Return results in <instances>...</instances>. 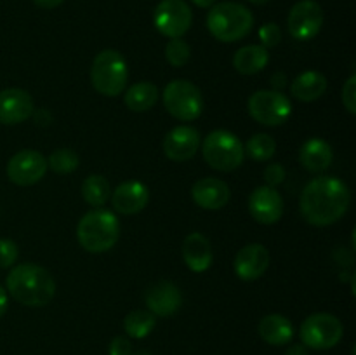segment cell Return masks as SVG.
Masks as SVG:
<instances>
[{"instance_id": "1", "label": "cell", "mask_w": 356, "mask_h": 355, "mask_svg": "<svg viewBox=\"0 0 356 355\" xmlns=\"http://www.w3.org/2000/svg\"><path fill=\"white\" fill-rule=\"evenodd\" d=\"M350 202V188L344 181L336 176H320L305 187L299 209L309 225L329 226L346 214Z\"/></svg>"}, {"instance_id": "2", "label": "cell", "mask_w": 356, "mask_h": 355, "mask_svg": "<svg viewBox=\"0 0 356 355\" xmlns=\"http://www.w3.org/2000/svg\"><path fill=\"white\" fill-rule=\"evenodd\" d=\"M7 291L24 306H45L56 294V282L51 271L33 263L17 265L7 275Z\"/></svg>"}, {"instance_id": "3", "label": "cell", "mask_w": 356, "mask_h": 355, "mask_svg": "<svg viewBox=\"0 0 356 355\" xmlns=\"http://www.w3.org/2000/svg\"><path fill=\"white\" fill-rule=\"evenodd\" d=\"M120 237L117 216L104 209H94L83 214L76 226V239L87 253H106Z\"/></svg>"}, {"instance_id": "4", "label": "cell", "mask_w": 356, "mask_h": 355, "mask_svg": "<svg viewBox=\"0 0 356 355\" xmlns=\"http://www.w3.org/2000/svg\"><path fill=\"white\" fill-rule=\"evenodd\" d=\"M254 16L245 6L238 2L214 3L207 14V28L218 40L238 42L250 33Z\"/></svg>"}, {"instance_id": "5", "label": "cell", "mask_w": 356, "mask_h": 355, "mask_svg": "<svg viewBox=\"0 0 356 355\" xmlns=\"http://www.w3.org/2000/svg\"><path fill=\"white\" fill-rule=\"evenodd\" d=\"M129 79L127 63L115 49H104L94 58L90 66V82L94 89L108 97H115L125 89Z\"/></svg>"}, {"instance_id": "6", "label": "cell", "mask_w": 356, "mask_h": 355, "mask_svg": "<svg viewBox=\"0 0 356 355\" xmlns=\"http://www.w3.org/2000/svg\"><path fill=\"white\" fill-rule=\"evenodd\" d=\"M202 146V155L205 162L216 171L221 173H232L242 166L245 159V148L243 143L236 138L233 132L219 129L205 136Z\"/></svg>"}, {"instance_id": "7", "label": "cell", "mask_w": 356, "mask_h": 355, "mask_svg": "<svg viewBox=\"0 0 356 355\" xmlns=\"http://www.w3.org/2000/svg\"><path fill=\"white\" fill-rule=\"evenodd\" d=\"M163 106L177 120L191 122L204 110V97L200 89L188 80H172L162 94Z\"/></svg>"}, {"instance_id": "8", "label": "cell", "mask_w": 356, "mask_h": 355, "mask_svg": "<svg viewBox=\"0 0 356 355\" xmlns=\"http://www.w3.org/2000/svg\"><path fill=\"white\" fill-rule=\"evenodd\" d=\"M343 322L332 313H313L302 322L301 341L306 348L329 350L343 340Z\"/></svg>"}, {"instance_id": "9", "label": "cell", "mask_w": 356, "mask_h": 355, "mask_svg": "<svg viewBox=\"0 0 356 355\" xmlns=\"http://www.w3.org/2000/svg\"><path fill=\"white\" fill-rule=\"evenodd\" d=\"M291 100L280 90H257L249 97V113L263 125H282L291 117Z\"/></svg>"}, {"instance_id": "10", "label": "cell", "mask_w": 356, "mask_h": 355, "mask_svg": "<svg viewBox=\"0 0 356 355\" xmlns=\"http://www.w3.org/2000/svg\"><path fill=\"white\" fill-rule=\"evenodd\" d=\"M155 28L169 38H181L193 23V13L184 0H162L153 13Z\"/></svg>"}, {"instance_id": "11", "label": "cell", "mask_w": 356, "mask_h": 355, "mask_svg": "<svg viewBox=\"0 0 356 355\" xmlns=\"http://www.w3.org/2000/svg\"><path fill=\"white\" fill-rule=\"evenodd\" d=\"M323 24V9L315 0H299L292 6L287 17L289 33L296 40H312Z\"/></svg>"}, {"instance_id": "12", "label": "cell", "mask_w": 356, "mask_h": 355, "mask_svg": "<svg viewBox=\"0 0 356 355\" xmlns=\"http://www.w3.org/2000/svg\"><path fill=\"white\" fill-rule=\"evenodd\" d=\"M47 159L35 150H21L7 164V178L17 187H31L47 173Z\"/></svg>"}, {"instance_id": "13", "label": "cell", "mask_w": 356, "mask_h": 355, "mask_svg": "<svg viewBox=\"0 0 356 355\" xmlns=\"http://www.w3.org/2000/svg\"><path fill=\"white\" fill-rule=\"evenodd\" d=\"M200 132L191 125H179L163 138V152L174 162H186L200 150Z\"/></svg>"}, {"instance_id": "14", "label": "cell", "mask_w": 356, "mask_h": 355, "mask_svg": "<svg viewBox=\"0 0 356 355\" xmlns=\"http://www.w3.org/2000/svg\"><path fill=\"white\" fill-rule=\"evenodd\" d=\"M249 211L256 221L263 225H273L280 221L284 216V198L275 188L271 187H257L250 194Z\"/></svg>"}, {"instance_id": "15", "label": "cell", "mask_w": 356, "mask_h": 355, "mask_svg": "<svg viewBox=\"0 0 356 355\" xmlns=\"http://www.w3.org/2000/svg\"><path fill=\"white\" fill-rule=\"evenodd\" d=\"M33 100L24 89L10 87L0 90V124H21L33 115Z\"/></svg>"}, {"instance_id": "16", "label": "cell", "mask_w": 356, "mask_h": 355, "mask_svg": "<svg viewBox=\"0 0 356 355\" xmlns=\"http://www.w3.org/2000/svg\"><path fill=\"white\" fill-rule=\"evenodd\" d=\"M270 267V253L263 244H249L236 253L233 268L238 278L250 282L263 277Z\"/></svg>"}, {"instance_id": "17", "label": "cell", "mask_w": 356, "mask_h": 355, "mask_svg": "<svg viewBox=\"0 0 356 355\" xmlns=\"http://www.w3.org/2000/svg\"><path fill=\"white\" fill-rule=\"evenodd\" d=\"M146 306L155 317H172L183 305V296L176 284L160 281L148 289L145 296Z\"/></svg>"}, {"instance_id": "18", "label": "cell", "mask_w": 356, "mask_h": 355, "mask_svg": "<svg viewBox=\"0 0 356 355\" xmlns=\"http://www.w3.org/2000/svg\"><path fill=\"white\" fill-rule=\"evenodd\" d=\"M148 187L139 181H125V183L118 184L111 195V204H113L115 211L125 216L143 211L148 205Z\"/></svg>"}, {"instance_id": "19", "label": "cell", "mask_w": 356, "mask_h": 355, "mask_svg": "<svg viewBox=\"0 0 356 355\" xmlns=\"http://www.w3.org/2000/svg\"><path fill=\"white\" fill-rule=\"evenodd\" d=\"M191 197L198 207L218 211L229 202V187L218 178H204L193 184Z\"/></svg>"}, {"instance_id": "20", "label": "cell", "mask_w": 356, "mask_h": 355, "mask_svg": "<svg viewBox=\"0 0 356 355\" xmlns=\"http://www.w3.org/2000/svg\"><path fill=\"white\" fill-rule=\"evenodd\" d=\"M183 258L186 267L197 274L209 270L214 260V253L207 237L202 233H190L183 242Z\"/></svg>"}, {"instance_id": "21", "label": "cell", "mask_w": 356, "mask_h": 355, "mask_svg": "<svg viewBox=\"0 0 356 355\" xmlns=\"http://www.w3.org/2000/svg\"><path fill=\"white\" fill-rule=\"evenodd\" d=\"M332 148L327 141L318 138L308 139L299 150V162L309 173H323L332 164Z\"/></svg>"}, {"instance_id": "22", "label": "cell", "mask_w": 356, "mask_h": 355, "mask_svg": "<svg viewBox=\"0 0 356 355\" xmlns=\"http://www.w3.org/2000/svg\"><path fill=\"white\" fill-rule=\"evenodd\" d=\"M257 331H259V336L273 347H284V345L291 343L292 336H294V327H292L291 320L280 313L263 317Z\"/></svg>"}, {"instance_id": "23", "label": "cell", "mask_w": 356, "mask_h": 355, "mask_svg": "<svg viewBox=\"0 0 356 355\" xmlns=\"http://www.w3.org/2000/svg\"><path fill=\"white\" fill-rule=\"evenodd\" d=\"M327 86H329V82H327L323 73L309 70V72H305L296 77V80L291 86V93L296 100L312 103V101H316L318 97L323 96Z\"/></svg>"}, {"instance_id": "24", "label": "cell", "mask_w": 356, "mask_h": 355, "mask_svg": "<svg viewBox=\"0 0 356 355\" xmlns=\"http://www.w3.org/2000/svg\"><path fill=\"white\" fill-rule=\"evenodd\" d=\"M268 61H270V54L263 45H245L233 56V66L242 75L259 73L261 70L266 68Z\"/></svg>"}, {"instance_id": "25", "label": "cell", "mask_w": 356, "mask_h": 355, "mask_svg": "<svg viewBox=\"0 0 356 355\" xmlns=\"http://www.w3.org/2000/svg\"><path fill=\"white\" fill-rule=\"evenodd\" d=\"M159 87L152 82H138L125 93V104L132 111H148L159 101Z\"/></svg>"}, {"instance_id": "26", "label": "cell", "mask_w": 356, "mask_h": 355, "mask_svg": "<svg viewBox=\"0 0 356 355\" xmlns=\"http://www.w3.org/2000/svg\"><path fill=\"white\" fill-rule=\"evenodd\" d=\"M156 326V317L149 310H134L124 319V329L127 336L134 340H143L148 336Z\"/></svg>"}, {"instance_id": "27", "label": "cell", "mask_w": 356, "mask_h": 355, "mask_svg": "<svg viewBox=\"0 0 356 355\" xmlns=\"http://www.w3.org/2000/svg\"><path fill=\"white\" fill-rule=\"evenodd\" d=\"M110 183L101 174H90L82 183L83 200L89 205H94V207H101L103 204H106V200L110 198Z\"/></svg>"}, {"instance_id": "28", "label": "cell", "mask_w": 356, "mask_h": 355, "mask_svg": "<svg viewBox=\"0 0 356 355\" xmlns=\"http://www.w3.org/2000/svg\"><path fill=\"white\" fill-rule=\"evenodd\" d=\"M243 148H245L247 155L252 160H256V162H266L277 152V143H275V139L270 134L261 132V134H254Z\"/></svg>"}, {"instance_id": "29", "label": "cell", "mask_w": 356, "mask_h": 355, "mask_svg": "<svg viewBox=\"0 0 356 355\" xmlns=\"http://www.w3.org/2000/svg\"><path fill=\"white\" fill-rule=\"evenodd\" d=\"M80 159L72 148H59L51 153L47 159V167H51L56 174H70L79 167Z\"/></svg>"}, {"instance_id": "30", "label": "cell", "mask_w": 356, "mask_h": 355, "mask_svg": "<svg viewBox=\"0 0 356 355\" xmlns=\"http://www.w3.org/2000/svg\"><path fill=\"white\" fill-rule=\"evenodd\" d=\"M190 56L191 49L186 40H183V38H170L165 47V58L174 68H181V66L186 65L190 61Z\"/></svg>"}, {"instance_id": "31", "label": "cell", "mask_w": 356, "mask_h": 355, "mask_svg": "<svg viewBox=\"0 0 356 355\" xmlns=\"http://www.w3.org/2000/svg\"><path fill=\"white\" fill-rule=\"evenodd\" d=\"M259 38L264 49L277 47L282 40V30L277 23H266L259 28Z\"/></svg>"}, {"instance_id": "32", "label": "cell", "mask_w": 356, "mask_h": 355, "mask_svg": "<svg viewBox=\"0 0 356 355\" xmlns=\"http://www.w3.org/2000/svg\"><path fill=\"white\" fill-rule=\"evenodd\" d=\"M19 251L16 242L9 239H0V268H9L16 263Z\"/></svg>"}, {"instance_id": "33", "label": "cell", "mask_w": 356, "mask_h": 355, "mask_svg": "<svg viewBox=\"0 0 356 355\" xmlns=\"http://www.w3.org/2000/svg\"><path fill=\"white\" fill-rule=\"evenodd\" d=\"M343 103L351 115L356 113V75H351L344 84Z\"/></svg>"}, {"instance_id": "34", "label": "cell", "mask_w": 356, "mask_h": 355, "mask_svg": "<svg viewBox=\"0 0 356 355\" xmlns=\"http://www.w3.org/2000/svg\"><path fill=\"white\" fill-rule=\"evenodd\" d=\"M264 181L268 183V187L275 188L280 183H284L285 180V167L282 164H270V166L264 169Z\"/></svg>"}, {"instance_id": "35", "label": "cell", "mask_w": 356, "mask_h": 355, "mask_svg": "<svg viewBox=\"0 0 356 355\" xmlns=\"http://www.w3.org/2000/svg\"><path fill=\"white\" fill-rule=\"evenodd\" d=\"M110 355H131L132 354V345L127 338L124 336H115L111 340L110 348H108Z\"/></svg>"}, {"instance_id": "36", "label": "cell", "mask_w": 356, "mask_h": 355, "mask_svg": "<svg viewBox=\"0 0 356 355\" xmlns=\"http://www.w3.org/2000/svg\"><path fill=\"white\" fill-rule=\"evenodd\" d=\"M65 0H33L35 6L42 7V9H56L59 7Z\"/></svg>"}, {"instance_id": "37", "label": "cell", "mask_w": 356, "mask_h": 355, "mask_svg": "<svg viewBox=\"0 0 356 355\" xmlns=\"http://www.w3.org/2000/svg\"><path fill=\"white\" fill-rule=\"evenodd\" d=\"M7 306H9V296H7L6 289H3L2 285H0V319H2V317L6 315Z\"/></svg>"}, {"instance_id": "38", "label": "cell", "mask_w": 356, "mask_h": 355, "mask_svg": "<svg viewBox=\"0 0 356 355\" xmlns=\"http://www.w3.org/2000/svg\"><path fill=\"white\" fill-rule=\"evenodd\" d=\"M285 355H309V352L305 345L298 343V345H291V347L287 348V352H285Z\"/></svg>"}, {"instance_id": "39", "label": "cell", "mask_w": 356, "mask_h": 355, "mask_svg": "<svg viewBox=\"0 0 356 355\" xmlns=\"http://www.w3.org/2000/svg\"><path fill=\"white\" fill-rule=\"evenodd\" d=\"M51 120H52V117L45 110H38L37 113H35V122H38V124H40V125L49 124V122H51Z\"/></svg>"}, {"instance_id": "40", "label": "cell", "mask_w": 356, "mask_h": 355, "mask_svg": "<svg viewBox=\"0 0 356 355\" xmlns=\"http://www.w3.org/2000/svg\"><path fill=\"white\" fill-rule=\"evenodd\" d=\"M282 80H285L284 73H275V75L271 77V84H273V86L277 87V90L280 89V87L285 86V82H282Z\"/></svg>"}, {"instance_id": "41", "label": "cell", "mask_w": 356, "mask_h": 355, "mask_svg": "<svg viewBox=\"0 0 356 355\" xmlns=\"http://www.w3.org/2000/svg\"><path fill=\"white\" fill-rule=\"evenodd\" d=\"M191 2H193L197 7H204V9H205V7H212V6H214V3L218 2V0H191Z\"/></svg>"}, {"instance_id": "42", "label": "cell", "mask_w": 356, "mask_h": 355, "mask_svg": "<svg viewBox=\"0 0 356 355\" xmlns=\"http://www.w3.org/2000/svg\"><path fill=\"white\" fill-rule=\"evenodd\" d=\"M250 3H256V6H263V3H268L270 0H249Z\"/></svg>"}, {"instance_id": "43", "label": "cell", "mask_w": 356, "mask_h": 355, "mask_svg": "<svg viewBox=\"0 0 356 355\" xmlns=\"http://www.w3.org/2000/svg\"><path fill=\"white\" fill-rule=\"evenodd\" d=\"M131 355H152V354H149L148 350H139V352H132Z\"/></svg>"}]
</instances>
